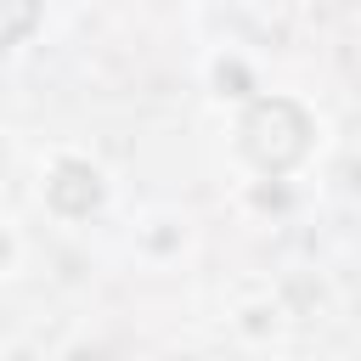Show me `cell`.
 Segmentation results:
<instances>
[{
  "label": "cell",
  "instance_id": "cell-1",
  "mask_svg": "<svg viewBox=\"0 0 361 361\" xmlns=\"http://www.w3.org/2000/svg\"><path fill=\"white\" fill-rule=\"evenodd\" d=\"M243 152L265 175H288L310 152V113L288 96H259L243 113Z\"/></svg>",
  "mask_w": 361,
  "mask_h": 361
},
{
  "label": "cell",
  "instance_id": "cell-2",
  "mask_svg": "<svg viewBox=\"0 0 361 361\" xmlns=\"http://www.w3.org/2000/svg\"><path fill=\"white\" fill-rule=\"evenodd\" d=\"M45 197H51L56 214H73L79 220V214H90L102 203V175L90 164H79V158H62L51 169V180H45Z\"/></svg>",
  "mask_w": 361,
  "mask_h": 361
},
{
  "label": "cell",
  "instance_id": "cell-3",
  "mask_svg": "<svg viewBox=\"0 0 361 361\" xmlns=\"http://www.w3.org/2000/svg\"><path fill=\"white\" fill-rule=\"evenodd\" d=\"M39 23V6H0V45H11L17 34H28Z\"/></svg>",
  "mask_w": 361,
  "mask_h": 361
},
{
  "label": "cell",
  "instance_id": "cell-4",
  "mask_svg": "<svg viewBox=\"0 0 361 361\" xmlns=\"http://www.w3.org/2000/svg\"><path fill=\"white\" fill-rule=\"evenodd\" d=\"M6 254H11V243H6V231H0V265H6Z\"/></svg>",
  "mask_w": 361,
  "mask_h": 361
}]
</instances>
